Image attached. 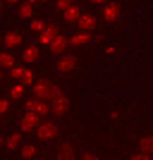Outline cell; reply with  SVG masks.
Returning a JSON list of instances; mask_svg holds the SVG:
<instances>
[{
	"mask_svg": "<svg viewBox=\"0 0 153 160\" xmlns=\"http://www.w3.org/2000/svg\"><path fill=\"white\" fill-rule=\"evenodd\" d=\"M33 93H36V98H41V100H58V98H62V91L55 86L50 79H41L38 84H33Z\"/></svg>",
	"mask_w": 153,
	"mask_h": 160,
	"instance_id": "obj_1",
	"label": "cell"
},
{
	"mask_svg": "<svg viewBox=\"0 0 153 160\" xmlns=\"http://www.w3.org/2000/svg\"><path fill=\"white\" fill-rule=\"evenodd\" d=\"M36 134H38L41 141L53 139V136H58V124H53V122H43V124H38V127H36Z\"/></svg>",
	"mask_w": 153,
	"mask_h": 160,
	"instance_id": "obj_2",
	"label": "cell"
},
{
	"mask_svg": "<svg viewBox=\"0 0 153 160\" xmlns=\"http://www.w3.org/2000/svg\"><path fill=\"white\" fill-rule=\"evenodd\" d=\"M38 120H41V115L38 112H27L24 117H22V132H31V129L38 127Z\"/></svg>",
	"mask_w": 153,
	"mask_h": 160,
	"instance_id": "obj_3",
	"label": "cell"
},
{
	"mask_svg": "<svg viewBox=\"0 0 153 160\" xmlns=\"http://www.w3.org/2000/svg\"><path fill=\"white\" fill-rule=\"evenodd\" d=\"M24 105H27V110H29V112H38V115H46L48 110H50V105H48V103H41L38 98H33V100H27Z\"/></svg>",
	"mask_w": 153,
	"mask_h": 160,
	"instance_id": "obj_4",
	"label": "cell"
},
{
	"mask_svg": "<svg viewBox=\"0 0 153 160\" xmlns=\"http://www.w3.org/2000/svg\"><path fill=\"white\" fill-rule=\"evenodd\" d=\"M58 36H60V33H58V27L48 24V27L43 29V31H41V43H48V46H50V43H53V41L58 38Z\"/></svg>",
	"mask_w": 153,
	"mask_h": 160,
	"instance_id": "obj_5",
	"label": "cell"
},
{
	"mask_svg": "<svg viewBox=\"0 0 153 160\" xmlns=\"http://www.w3.org/2000/svg\"><path fill=\"white\" fill-rule=\"evenodd\" d=\"M103 17H105V22H115L117 17H120V7H117V2H108L105 7H103Z\"/></svg>",
	"mask_w": 153,
	"mask_h": 160,
	"instance_id": "obj_6",
	"label": "cell"
},
{
	"mask_svg": "<svg viewBox=\"0 0 153 160\" xmlns=\"http://www.w3.org/2000/svg\"><path fill=\"white\" fill-rule=\"evenodd\" d=\"M58 160H74V146L72 143H60V148H58Z\"/></svg>",
	"mask_w": 153,
	"mask_h": 160,
	"instance_id": "obj_7",
	"label": "cell"
},
{
	"mask_svg": "<svg viewBox=\"0 0 153 160\" xmlns=\"http://www.w3.org/2000/svg\"><path fill=\"white\" fill-rule=\"evenodd\" d=\"M74 65H77V58L74 55H65L58 62V72H69V69H74Z\"/></svg>",
	"mask_w": 153,
	"mask_h": 160,
	"instance_id": "obj_8",
	"label": "cell"
},
{
	"mask_svg": "<svg viewBox=\"0 0 153 160\" xmlns=\"http://www.w3.org/2000/svg\"><path fill=\"white\" fill-rule=\"evenodd\" d=\"M50 110H53L55 115H62V112H67V110H69V100H67L65 96H62V98H58V100H53Z\"/></svg>",
	"mask_w": 153,
	"mask_h": 160,
	"instance_id": "obj_9",
	"label": "cell"
},
{
	"mask_svg": "<svg viewBox=\"0 0 153 160\" xmlns=\"http://www.w3.org/2000/svg\"><path fill=\"white\" fill-rule=\"evenodd\" d=\"M93 27H96V17H93V14H81V17H79V29L91 31Z\"/></svg>",
	"mask_w": 153,
	"mask_h": 160,
	"instance_id": "obj_10",
	"label": "cell"
},
{
	"mask_svg": "<svg viewBox=\"0 0 153 160\" xmlns=\"http://www.w3.org/2000/svg\"><path fill=\"white\" fill-rule=\"evenodd\" d=\"M67 43H69V41H67L65 36H58V38L50 43V50H53V53H62V50L67 48Z\"/></svg>",
	"mask_w": 153,
	"mask_h": 160,
	"instance_id": "obj_11",
	"label": "cell"
},
{
	"mask_svg": "<svg viewBox=\"0 0 153 160\" xmlns=\"http://www.w3.org/2000/svg\"><path fill=\"white\" fill-rule=\"evenodd\" d=\"M79 17H81V14H79V7H77V5H69L65 10V19L67 22H79Z\"/></svg>",
	"mask_w": 153,
	"mask_h": 160,
	"instance_id": "obj_12",
	"label": "cell"
},
{
	"mask_svg": "<svg viewBox=\"0 0 153 160\" xmlns=\"http://www.w3.org/2000/svg\"><path fill=\"white\" fill-rule=\"evenodd\" d=\"M139 148H141V153H153V136H144V139L139 141Z\"/></svg>",
	"mask_w": 153,
	"mask_h": 160,
	"instance_id": "obj_13",
	"label": "cell"
},
{
	"mask_svg": "<svg viewBox=\"0 0 153 160\" xmlns=\"http://www.w3.org/2000/svg\"><path fill=\"white\" fill-rule=\"evenodd\" d=\"M36 60H38V48L29 46L27 50H24V62H36Z\"/></svg>",
	"mask_w": 153,
	"mask_h": 160,
	"instance_id": "obj_14",
	"label": "cell"
},
{
	"mask_svg": "<svg viewBox=\"0 0 153 160\" xmlns=\"http://www.w3.org/2000/svg\"><path fill=\"white\" fill-rule=\"evenodd\" d=\"M89 41H91V36H89L86 31H81V33H77V36H72L69 43H72V46H81V43H89Z\"/></svg>",
	"mask_w": 153,
	"mask_h": 160,
	"instance_id": "obj_15",
	"label": "cell"
},
{
	"mask_svg": "<svg viewBox=\"0 0 153 160\" xmlns=\"http://www.w3.org/2000/svg\"><path fill=\"white\" fill-rule=\"evenodd\" d=\"M19 43H22V36H19V33H7V36H5V46H10V48H14V46H19Z\"/></svg>",
	"mask_w": 153,
	"mask_h": 160,
	"instance_id": "obj_16",
	"label": "cell"
},
{
	"mask_svg": "<svg viewBox=\"0 0 153 160\" xmlns=\"http://www.w3.org/2000/svg\"><path fill=\"white\" fill-rule=\"evenodd\" d=\"M0 65H3V67H12L14 65V58L10 53H0Z\"/></svg>",
	"mask_w": 153,
	"mask_h": 160,
	"instance_id": "obj_17",
	"label": "cell"
},
{
	"mask_svg": "<svg viewBox=\"0 0 153 160\" xmlns=\"http://www.w3.org/2000/svg\"><path fill=\"white\" fill-rule=\"evenodd\" d=\"M22 155H24V158H33V155H36V146H31V143L22 146Z\"/></svg>",
	"mask_w": 153,
	"mask_h": 160,
	"instance_id": "obj_18",
	"label": "cell"
},
{
	"mask_svg": "<svg viewBox=\"0 0 153 160\" xmlns=\"http://www.w3.org/2000/svg\"><path fill=\"white\" fill-rule=\"evenodd\" d=\"M19 141H22L19 134H12V136L7 139V148H17V146H19Z\"/></svg>",
	"mask_w": 153,
	"mask_h": 160,
	"instance_id": "obj_19",
	"label": "cell"
},
{
	"mask_svg": "<svg viewBox=\"0 0 153 160\" xmlns=\"http://www.w3.org/2000/svg\"><path fill=\"white\" fill-rule=\"evenodd\" d=\"M31 12H33L31 2H24V5L19 7V14H22V17H31Z\"/></svg>",
	"mask_w": 153,
	"mask_h": 160,
	"instance_id": "obj_20",
	"label": "cell"
},
{
	"mask_svg": "<svg viewBox=\"0 0 153 160\" xmlns=\"http://www.w3.org/2000/svg\"><path fill=\"white\" fill-rule=\"evenodd\" d=\"M24 74H27V69H22V67H12V77H14V79H24Z\"/></svg>",
	"mask_w": 153,
	"mask_h": 160,
	"instance_id": "obj_21",
	"label": "cell"
},
{
	"mask_svg": "<svg viewBox=\"0 0 153 160\" xmlns=\"http://www.w3.org/2000/svg\"><path fill=\"white\" fill-rule=\"evenodd\" d=\"M31 29H33V31H43V29H46V24H43L41 19H33V22H31Z\"/></svg>",
	"mask_w": 153,
	"mask_h": 160,
	"instance_id": "obj_22",
	"label": "cell"
},
{
	"mask_svg": "<svg viewBox=\"0 0 153 160\" xmlns=\"http://www.w3.org/2000/svg\"><path fill=\"white\" fill-rule=\"evenodd\" d=\"M22 93H24V86H19V84H17V86L12 88V98H22Z\"/></svg>",
	"mask_w": 153,
	"mask_h": 160,
	"instance_id": "obj_23",
	"label": "cell"
},
{
	"mask_svg": "<svg viewBox=\"0 0 153 160\" xmlns=\"http://www.w3.org/2000/svg\"><path fill=\"white\" fill-rule=\"evenodd\" d=\"M69 5H72V0H58V7H60V10H67Z\"/></svg>",
	"mask_w": 153,
	"mask_h": 160,
	"instance_id": "obj_24",
	"label": "cell"
},
{
	"mask_svg": "<svg viewBox=\"0 0 153 160\" xmlns=\"http://www.w3.org/2000/svg\"><path fill=\"white\" fill-rule=\"evenodd\" d=\"M132 160H151L146 153H139V155H132Z\"/></svg>",
	"mask_w": 153,
	"mask_h": 160,
	"instance_id": "obj_25",
	"label": "cell"
},
{
	"mask_svg": "<svg viewBox=\"0 0 153 160\" xmlns=\"http://www.w3.org/2000/svg\"><path fill=\"white\" fill-rule=\"evenodd\" d=\"M7 108H10V103H7V100H0V112H5Z\"/></svg>",
	"mask_w": 153,
	"mask_h": 160,
	"instance_id": "obj_26",
	"label": "cell"
},
{
	"mask_svg": "<svg viewBox=\"0 0 153 160\" xmlns=\"http://www.w3.org/2000/svg\"><path fill=\"white\" fill-rule=\"evenodd\" d=\"M81 160H98V158H96L93 153H84V155H81Z\"/></svg>",
	"mask_w": 153,
	"mask_h": 160,
	"instance_id": "obj_27",
	"label": "cell"
},
{
	"mask_svg": "<svg viewBox=\"0 0 153 160\" xmlns=\"http://www.w3.org/2000/svg\"><path fill=\"white\" fill-rule=\"evenodd\" d=\"M24 84H31V72L27 69V74H24Z\"/></svg>",
	"mask_w": 153,
	"mask_h": 160,
	"instance_id": "obj_28",
	"label": "cell"
},
{
	"mask_svg": "<svg viewBox=\"0 0 153 160\" xmlns=\"http://www.w3.org/2000/svg\"><path fill=\"white\" fill-rule=\"evenodd\" d=\"M91 2H105V0H91Z\"/></svg>",
	"mask_w": 153,
	"mask_h": 160,
	"instance_id": "obj_29",
	"label": "cell"
},
{
	"mask_svg": "<svg viewBox=\"0 0 153 160\" xmlns=\"http://www.w3.org/2000/svg\"><path fill=\"white\" fill-rule=\"evenodd\" d=\"M7 2H17V0H7Z\"/></svg>",
	"mask_w": 153,
	"mask_h": 160,
	"instance_id": "obj_30",
	"label": "cell"
},
{
	"mask_svg": "<svg viewBox=\"0 0 153 160\" xmlns=\"http://www.w3.org/2000/svg\"><path fill=\"white\" fill-rule=\"evenodd\" d=\"M0 146H3V139H0Z\"/></svg>",
	"mask_w": 153,
	"mask_h": 160,
	"instance_id": "obj_31",
	"label": "cell"
},
{
	"mask_svg": "<svg viewBox=\"0 0 153 160\" xmlns=\"http://www.w3.org/2000/svg\"><path fill=\"white\" fill-rule=\"evenodd\" d=\"M0 79H3V74H0Z\"/></svg>",
	"mask_w": 153,
	"mask_h": 160,
	"instance_id": "obj_32",
	"label": "cell"
},
{
	"mask_svg": "<svg viewBox=\"0 0 153 160\" xmlns=\"http://www.w3.org/2000/svg\"><path fill=\"white\" fill-rule=\"evenodd\" d=\"M29 2H33V0H29Z\"/></svg>",
	"mask_w": 153,
	"mask_h": 160,
	"instance_id": "obj_33",
	"label": "cell"
},
{
	"mask_svg": "<svg viewBox=\"0 0 153 160\" xmlns=\"http://www.w3.org/2000/svg\"><path fill=\"white\" fill-rule=\"evenodd\" d=\"M36 160H41V158H36Z\"/></svg>",
	"mask_w": 153,
	"mask_h": 160,
	"instance_id": "obj_34",
	"label": "cell"
},
{
	"mask_svg": "<svg viewBox=\"0 0 153 160\" xmlns=\"http://www.w3.org/2000/svg\"><path fill=\"white\" fill-rule=\"evenodd\" d=\"M0 5H3V2H0Z\"/></svg>",
	"mask_w": 153,
	"mask_h": 160,
	"instance_id": "obj_35",
	"label": "cell"
}]
</instances>
